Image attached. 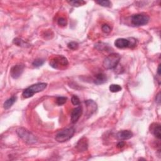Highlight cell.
I'll return each mask as SVG.
<instances>
[{"label":"cell","mask_w":161,"mask_h":161,"mask_svg":"<svg viewBox=\"0 0 161 161\" xmlns=\"http://www.w3.org/2000/svg\"><path fill=\"white\" fill-rule=\"evenodd\" d=\"M47 87V84L45 82H39L32 85L24 89L22 93V96L26 99L31 98L35 94L43 91Z\"/></svg>","instance_id":"cell-1"},{"label":"cell","mask_w":161,"mask_h":161,"mask_svg":"<svg viewBox=\"0 0 161 161\" xmlns=\"http://www.w3.org/2000/svg\"><path fill=\"white\" fill-rule=\"evenodd\" d=\"M16 134L20 138L27 144H34L37 143L38 139L37 137L25 128H19L16 130Z\"/></svg>","instance_id":"cell-2"},{"label":"cell","mask_w":161,"mask_h":161,"mask_svg":"<svg viewBox=\"0 0 161 161\" xmlns=\"http://www.w3.org/2000/svg\"><path fill=\"white\" fill-rule=\"evenodd\" d=\"M121 56L117 53H112L103 61V65L106 69H114L120 62Z\"/></svg>","instance_id":"cell-3"},{"label":"cell","mask_w":161,"mask_h":161,"mask_svg":"<svg viewBox=\"0 0 161 161\" xmlns=\"http://www.w3.org/2000/svg\"><path fill=\"white\" fill-rule=\"evenodd\" d=\"M49 64L53 69L57 70H62L68 66L69 62L67 58L64 56H56L51 59V60H50Z\"/></svg>","instance_id":"cell-4"},{"label":"cell","mask_w":161,"mask_h":161,"mask_svg":"<svg viewBox=\"0 0 161 161\" xmlns=\"http://www.w3.org/2000/svg\"><path fill=\"white\" fill-rule=\"evenodd\" d=\"M74 134L75 129L73 127H68L59 132L56 134L55 139L58 142L63 143L70 140L73 137Z\"/></svg>","instance_id":"cell-5"},{"label":"cell","mask_w":161,"mask_h":161,"mask_svg":"<svg viewBox=\"0 0 161 161\" xmlns=\"http://www.w3.org/2000/svg\"><path fill=\"white\" fill-rule=\"evenodd\" d=\"M150 20L149 16L145 14L139 13L133 15L130 18L132 24L135 27H140L147 25Z\"/></svg>","instance_id":"cell-6"},{"label":"cell","mask_w":161,"mask_h":161,"mask_svg":"<svg viewBox=\"0 0 161 161\" xmlns=\"http://www.w3.org/2000/svg\"><path fill=\"white\" fill-rule=\"evenodd\" d=\"M115 45L118 49H125L132 47L135 45V40H129L128 39L120 38L115 41Z\"/></svg>","instance_id":"cell-7"},{"label":"cell","mask_w":161,"mask_h":161,"mask_svg":"<svg viewBox=\"0 0 161 161\" xmlns=\"http://www.w3.org/2000/svg\"><path fill=\"white\" fill-rule=\"evenodd\" d=\"M25 65L23 64H16L11 68L10 76L14 79H19L23 73Z\"/></svg>","instance_id":"cell-8"},{"label":"cell","mask_w":161,"mask_h":161,"mask_svg":"<svg viewBox=\"0 0 161 161\" xmlns=\"http://www.w3.org/2000/svg\"><path fill=\"white\" fill-rule=\"evenodd\" d=\"M85 104L87 108L86 116H88V118H89L96 112L98 108V106L96 103L92 99H88L85 101Z\"/></svg>","instance_id":"cell-9"},{"label":"cell","mask_w":161,"mask_h":161,"mask_svg":"<svg viewBox=\"0 0 161 161\" xmlns=\"http://www.w3.org/2000/svg\"><path fill=\"white\" fill-rule=\"evenodd\" d=\"M82 113V108L79 105L76 108L73 109L70 114V120L73 123H76L79 120Z\"/></svg>","instance_id":"cell-10"},{"label":"cell","mask_w":161,"mask_h":161,"mask_svg":"<svg viewBox=\"0 0 161 161\" xmlns=\"http://www.w3.org/2000/svg\"><path fill=\"white\" fill-rule=\"evenodd\" d=\"M76 148L80 152H85L88 150V140L86 137H82L78 142H77V144L76 145Z\"/></svg>","instance_id":"cell-11"},{"label":"cell","mask_w":161,"mask_h":161,"mask_svg":"<svg viewBox=\"0 0 161 161\" xmlns=\"http://www.w3.org/2000/svg\"><path fill=\"white\" fill-rule=\"evenodd\" d=\"M134 134L130 130H122L116 135V139L119 140H126L132 138Z\"/></svg>","instance_id":"cell-12"},{"label":"cell","mask_w":161,"mask_h":161,"mask_svg":"<svg viewBox=\"0 0 161 161\" xmlns=\"http://www.w3.org/2000/svg\"><path fill=\"white\" fill-rule=\"evenodd\" d=\"M106 81H107L106 76L104 73H100L95 76V79H94V84L99 85L104 84L105 82H106Z\"/></svg>","instance_id":"cell-13"},{"label":"cell","mask_w":161,"mask_h":161,"mask_svg":"<svg viewBox=\"0 0 161 161\" xmlns=\"http://www.w3.org/2000/svg\"><path fill=\"white\" fill-rule=\"evenodd\" d=\"M152 132L153 135L156 137L157 139L160 140L161 139V129H160V125L158 123H155L154 126H152Z\"/></svg>","instance_id":"cell-14"},{"label":"cell","mask_w":161,"mask_h":161,"mask_svg":"<svg viewBox=\"0 0 161 161\" xmlns=\"http://www.w3.org/2000/svg\"><path fill=\"white\" fill-rule=\"evenodd\" d=\"M16 99H17L16 96H13L12 97L10 98L9 99H8L7 100H6L5 102L3 104V108L5 110L10 109L11 107L13 105V104L16 102Z\"/></svg>","instance_id":"cell-15"},{"label":"cell","mask_w":161,"mask_h":161,"mask_svg":"<svg viewBox=\"0 0 161 161\" xmlns=\"http://www.w3.org/2000/svg\"><path fill=\"white\" fill-rule=\"evenodd\" d=\"M109 89H110V91L111 93H118V92L122 90V88L120 85H118L113 84V85H111L110 86Z\"/></svg>","instance_id":"cell-16"},{"label":"cell","mask_w":161,"mask_h":161,"mask_svg":"<svg viewBox=\"0 0 161 161\" xmlns=\"http://www.w3.org/2000/svg\"><path fill=\"white\" fill-rule=\"evenodd\" d=\"M45 61L42 59H37L32 62V65L35 68H39L42 66Z\"/></svg>","instance_id":"cell-17"},{"label":"cell","mask_w":161,"mask_h":161,"mask_svg":"<svg viewBox=\"0 0 161 161\" xmlns=\"http://www.w3.org/2000/svg\"><path fill=\"white\" fill-rule=\"evenodd\" d=\"M13 44L17 46H20V47H27L26 45H27V44L25 42H24L23 40L19 38L15 39L13 40Z\"/></svg>","instance_id":"cell-18"},{"label":"cell","mask_w":161,"mask_h":161,"mask_svg":"<svg viewBox=\"0 0 161 161\" xmlns=\"http://www.w3.org/2000/svg\"><path fill=\"white\" fill-rule=\"evenodd\" d=\"M68 2L71 6H73V7H80V6L84 5L86 3V1H82V0H81V1H79V0H77V1H68Z\"/></svg>","instance_id":"cell-19"},{"label":"cell","mask_w":161,"mask_h":161,"mask_svg":"<svg viewBox=\"0 0 161 161\" xmlns=\"http://www.w3.org/2000/svg\"><path fill=\"white\" fill-rule=\"evenodd\" d=\"M68 98L64 96H59L56 98V103L59 106H61L66 103Z\"/></svg>","instance_id":"cell-20"},{"label":"cell","mask_w":161,"mask_h":161,"mask_svg":"<svg viewBox=\"0 0 161 161\" xmlns=\"http://www.w3.org/2000/svg\"><path fill=\"white\" fill-rule=\"evenodd\" d=\"M79 44L76 42H70L68 44V47L70 50H77L78 49Z\"/></svg>","instance_id":"cell-21"},{"label":"cell","mask_w":161,"mask_h":161,"mask_svg":"<svg viewBox=\"0 0 161 161\" xmlns=\"http://www.w3.org/2000/svg\"><path fill=\"white\" fill-rule=\"evenodd\" d=\"M96 3L99 4L101 7H111V3L108 0H106V1H96Z\"/></svg>","instance_id":"cell-22"},{"label":"cell","mask_w":161,"mask_h":161,"mask_svg":"<svg viewBox=\"0 0 161 161\" xmlns=\"http://www.w3.org/2000/svg\"><path fill=\"white\" fill-rule=\"evenodd\" d=\"M108 46L106 45L104 43H98L95 45V48L99 50H106V48H108Z\"/></svg>","instance_id":"cell-23"},{"label":"cell","mask_w":161,"mask_h":161,"mask_svg":"<svg viewBox=\"0 0 161 161\" xmlns=\"http://www.w3.org/2000/svg\"><path fill=\"white\" fill-rule=\"evenodd\" d=\"M101 30L105 33H109L111 31V28L108 24H104L101 27Z\"/></svg>","instance_id":"cell-24"},{"label":"cell","mask_w":161,"mask_h":161,"mask_svg":"<svg viewBox=\"0 0 161 161\" xmlns=\"http://www.w3.org/2000/svg\"><path fill=\"white\" fill-rule=\"evenodd\" d=\"M71 102H72L73 105L77 106V105H80V100L79 98L77 97L76 95H73L72 96V98H71Z\"/></svg>","instance_id":"cell-25"},{"label":"cell","mask_w":161,"mask_h":161,"mask_svg":"<svg viewBox=\"0 0 161 161\" xmlns=\"http://www.w3.org/2000/svg\"><path fill=\"white\" fill-rule=\"evenodd\" d=\"M57 23L59 25L64 27L67 25V20L66 19H65L64 18H62V17L59 18L57 20Z\"/></svg>","instance_id":"cell-26"},{"label":"cell","mask_w":161,"mask_h":161,"mask_svg":"<svg viewBox=\"0 0 161 161\" xmlns=\"http://www.w3.org/2000/svg\"><path fill=\"white\" fill-rule=\"evenodd\" d=\"M125 145V143L123 141L121 140V141H120V142H119L118 143L117 145H116V147H117V148H123Z\"/></svg>","instance_id":"cell-27"},{"label":"cell","mask_w":161,"mask_h":161,"mask_svg":"<svg viewBox=\"0 0 161 161\" xmlns=\"http://www.w3.org/2000/svg\"><path fill=\"white\" fill-rule=\"evenodd\" d=\"M156 103L159 105L160 104V92H159L157 95L156 97Z\"/></svg>","instance_id":"cell-28"},{"label":"cell","mask_w":161,"mask_h":161,"mask_svg":"<svg viewBox=\"0 0 161 161\" xmlns=\"http://www.w3.org/2000/svg\"><path fill=\"white\" fill-rule=\"evenodd\" d=\"M160 64H159V66H158V68H157V74H158V76L160 77Z\"/></svg>","instance_id":"cell-29"}]
</instances>
